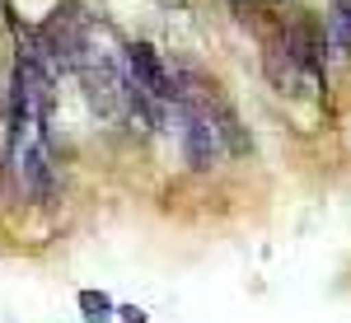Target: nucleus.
Instances as JSON below:
<instances>
[{"label":"nucleus","instance_id":"obj_1","mask_svg":"<svg viewBox=\"0 0 351 323\" xmlns=\"http://www.w3.org/2000/svg\"><path fill=\"white\" fill-rule=\"evenodd\" d=\"M75 75L84 84V99L89 108L104 117V122H117V117H127V108H132V80H127V71L112 61L104 47H84L80 66H75Z\"/></svg>","mask_w":351,"mask_h":323},{"label":"nucleus","instance_id":"obj_2","mask_svg":"<svg viewBox=\"0 0 351 323\" xmlns=\"http://www.w3.org/2000/svg\"><path fill=\"white\" fill-rule=\"evenodd\" d=\"M169 117L178 122V145H183V160H188L192 174H211L225 155V145H220L216 136V122H211V112H192V108H178L169 104Z\"/></svg>","mask_w":351,"mask_h":323},{"label":"nucleus","instance_id":"obj_3","mask_svg":"<svg viewBox=\"0 0 351 323\" xmlns=\"http://www.w3.org/2000/svg\"><path fill=\"white\" fill-rule=\"evenodd\" d=\"M127 80H132V89H141L145 99L173 104V75H169V66L160 61V52H155L150 43H132V47H127Z\"/></svg>","mask_w":351,"mask_h":323},{"label":"nucleus","instance_id":"obj_4","mask_svg":"<svg viewBox=\"0 0 351 323\" xmlns=\"http://www.w3.org/2000/svg\"><path fill=\"white\" fill-rule=\"evenodd\" d=\"M263 71H267V80H271L276 94H314V89H319V80H314V75H309L286 47H281L276 33H271L267 47H263Z\"/></svg>","mask_w":351,"mask_h":323},{"label":"nucleus","instance_id":"obj_5","mask_svg":"<svg viewBox=\"0 0 351 323\" xmlns=\"http://www.w3.org/2000/svg\"><path fill=\"white\" fill-rule=\"evenodd\" d=\"M211 122H216V136L220 145H225V155H253V136H248V127H243V117L234 112V104L220 94L216 104H211Z\"/></svg>","mask_w":351,"mask_h":323},{"label":"nucleus","instance_id":"obj_6","mask_svg":"<svg viewBox=\"0 0 351 323\" xmlns=\"http://www.w3.org/2000/svg\"><path fill=\"white\" fill-rule=\"evenodd\" d=\"M328 28H332V38L351 52V0H328Z\"/></svg>","mask_w":351,"mask_h":323},{"label":"nucleus","instance_id":"obj_7","mask_svg":"<svg viewBox=\"0 0 351 323\" xmlns=\"http://www.w3.org/2000/svg\"><path fill=\"white\" fill-rule=\"evenodd\" d=\"M80 309H84V319H89V323H104L112 314V300L104 296V291H80Z\"/></svg>","mask_w":351,"mask_h":323},{"label":"nucleus","instance_id":"obj_8","mask_svg":"<svg viewBox=\"0 0 351 323\" xmlns=\"http://www.w3.org/2000/svg\"><path fill=\"white\" fill-rule=\"evenodd\" d=\"M122 323H145V314H141V309L132 304V309H122Z\"/></svg>","mask_w":351,"mask_h":323},{"label":"nucleus","instance_id":"obj_9","mask_svg":"<svg viewBox=\"0 0 351 323\" xmlns=\"http://www.w3.org/2000/svg\"><path fill=\"white\" fill-rule=\"evenodd\" d=\"M160 5H173V10H183V5H188V0H160Z\"/></svg>","mask_w":351,"mask_h":323},{"label":"nucleus","instance_id":"obj_10","mask_svg":"<svg viewBox=\"0 0 351 323\" xmlns=\"http://www.w3.org/2000/svg\"><path fill=\"white\" fill-rule=\"evenodd\" d=\"M234 5H243V0H234Z\"/></svg>","mask_w":351,"mask_h":323}]
</instances>
